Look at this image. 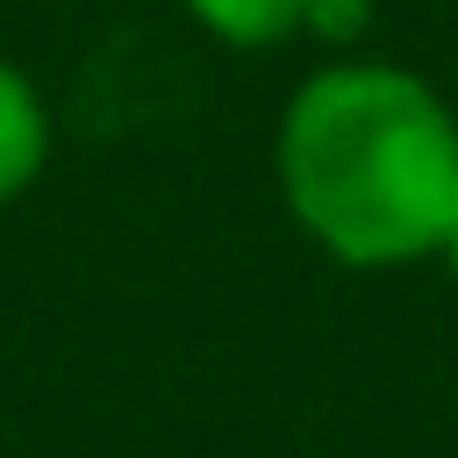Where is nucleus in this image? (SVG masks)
Instances as JSON below:
<instances>
[{
  "mask_svg": "<svg viewBox=\"0 0 458 458\" xmlns=\"http://www.w3.org/2000/svg\"><path fill=\"white\" fill-rule=\"evenodd\" d=\"M279 186L344 265H408L458 215V122L394 64L322 72L279 122Z\"/></svg>",
  "mask_w": 458,
  "mask_h": 458,
  "instance_id": "f257e3e1",
  "label": "nucleus"
},
{
  "mask_svg": "<svg viewBox=\"0 0 458 458\" xmlns=\"http://www.w3.org/2000/svg\"><path fill=\"white\" fill-rule=\"evenodd\" d=\"M43 150H50L43 100H36V86L14 64H0V200H14L43 172Z\"/></svg>",
  "mask_w": 458,
  "mask_h": 458,
  "instance_id": "f03ea898",
  "label": "nucleus"
},
{
  "mask_svg": "<svg viewBox=\"0 0 458 458\" xmlns=\"http://www.w3.org/2000/svg\"><path fill=\"white\" fill-rule=\"evenodd\" d=\"M222 43H279L286 29H301L308 0H186Z\"/></svg>",
  "mask_w": 458,
  "mask_h": 458,
  "instance_id": "7ed1b4c3",
  "label": "nucleus"
},
{
  "mask_svg": "<svg viewBox=\"0 0 458 458\" xmlns=\"http://www.w3.org/2000/svg\"><path fill=\"white\" fill-rule=\"evenodd\" d=\"M365 14H372V0H308V7H301V21H308L315 36H358Z\"/></svg>",
  "mask_w": 458,
  "mask_h": 458,
  "instance_id": "20e7f679",
  "label": "nucleus"
},
{
  "mask_svg": "<svg viewBox=\"0 0 458 458\" xmlns=\"http://www.w3.org/2000/svg\"><path fill=\"white\" fill-rule=\"evenodd\" d=\"M437 250H444V265L458 272V215H451V229H444V243H437Z\"/></svg>",
  "mask_w": 458,
  "mask_h": 458,
  "instance_id": "39448f33",
  "label": "nucleus"
}]
</instances>
